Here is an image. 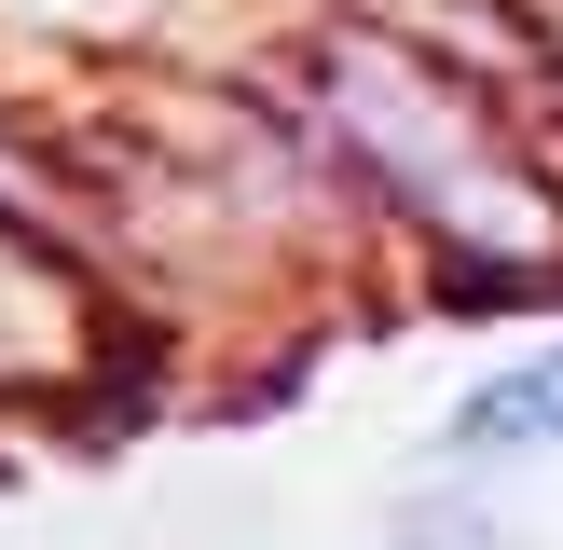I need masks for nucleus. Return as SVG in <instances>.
I'll return each instance as SVG.
<instances>
[{
    "instance_id": "1",
    "label": "nucleus",
    "mask_w": 563,
    "mask_h": 550,
    "mask_svg": "<svg viewBox=\"0 0 563 550\" xmlns=\"http://www.w3.org/2000/svg\"><path fill=\"white\" fill-rule=\"evenodd\" d=\"M522 454H563V344L482 372L454 413H440V468H522Z\"/></svg>"
}]
</instances>
